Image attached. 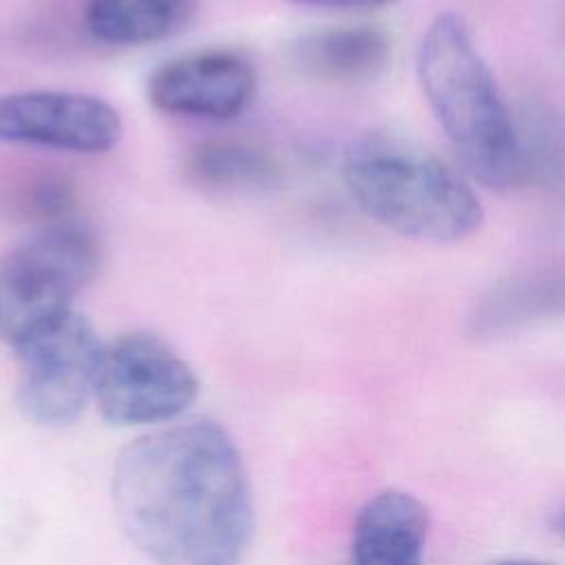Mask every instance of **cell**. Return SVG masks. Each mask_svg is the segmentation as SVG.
Returning a JSON list of instances; mask_svg holds the SVG:
<instances>
[{
    "mask_svg": "<svg viewBox=\"0 0 565 565\" xmlns=\"http://www.w3.org/2000/svg\"><path fill=\"white\" fill-rule=\"evenodd\" d=\"M113 505L154 565H238L254 525L234 439L212 419H185L130 441L115 459Z\"/></svg>",
    "mask_w": 565,
    "mask_h": 565,
    "instance_id": "cell-1",
    "label": "cell"
},
{
    "mask_svg": "<svg viewBox=\"0 0 565 565\" xmlns=\"http://www.w3.org/2000/svg\"><path fill=\"white\" fill-rule=\"evenodd\" d=\"M417 79L472 179L499 192L525 185L514 115L461 15L446 11L428 24Z\"/></svg>",
    "mask_w": 565,
    "mask_h": 565,
    "instance_id": "cell-2",
    "label": "cell"
},
{
    "mask_svg": "<svg viewBox=\"0 0 565 565\" xmlns=\"http://www.w3.org/2000/svg\"><path fill=\"white\" fill-rule=\"evenodd\" d=\"M351 199L375 223L426 243H457L483 223L472 188L444 161L397 137L369 135L344 157Z\"/></svg>",
    "mask_w": 565,
    "mask_h": 565,
    "instance_id": "cell-3",
    "label": "cell"
},
{
    "mask_svg": "<svg viewBox=\"0 0 565 565\" xmlns=\"http://www.w3.org/2000/svg\"><path fill=\"white\" fill-rule=\"evenodd\" d=\"M102 265L99 238L73 216L29 236L0 265V338L11 347L62 320Z\"/></svg>",
    "mask_w": 565,
    "mask_h": 565,
    "instance_id": "cell-4",
    "label": "cell"
},
{
    "mask_svg": "<svg viewBox=\"0 0 565 565\" xmlns=\"http://www.w3.org/2000/svg\"><path fill=\"white\" fill-rule=\"evenodd\" d=\"M196 395V373L157 333L128 331L104 344L95 402L108 424L174 422Z\"/></svg>",
    "mask_w": 565,
    "mask_h": 565,
    "instance_id": "cell-5",
    "label": "cell"
},
{
    "mask_svg": "<svg viewBox=\"0 0 565 565\" xmlns=\"http://www.w3.org/2000/svg\"><path fill=\"white\" fill-rule=\"evenodd\" d=\"M18 406L40 426L75 422L95 397L104 344L77 311L13 347Z\"/></svg>",
    "mask_w": 565,
    "mask_h": 565,
    "instance_id": "cell-6",
    "label": "cell"
},
{
    "mask_svg": "<svg viewBox=\"0 0 565 565\" xmlns=\"http://www.w3.org/2000/svg\"><path fill=\"white\" fill-rule=\"evenodd\" d=\"M124 135L119 113L73 90H20L0 97V141L77 154L113 150Z\"/></svg>",
    "mask_w": 565,
    "mask_h": 565,
    "instance_id": "cell-7",
    "label": "cell"
},
{
    "mask_svg": "<svg viewBox=\"0 0 565 565\" xmlns=\"http://www.w3.org/2000/svg\"><path fill=\"white\" fill-rule=\"evenodd\" d=\"M146 95L166 115L230 121L252 104L256 71L236 51H196L157 66L148 77Z\"/></svg>",
    "mask_w": 565,
    "mask_h": 565,
    "instance_id": "cell-8",
    "label": "cell"
},
{
    "mask_svg": "<svg viewBox=\"0 0 565 565\" xmlns=\"http://www.w3.org/2000/svg\"><path fill=\"white\" fill-rule=\"evenodd\" d=\"M430 512L406 490L386 488L369 497L351 527L353 565H422Z\"/></svg>",
    "mask_w": 565,
    "mask_h": 565,
    "instance_id": "cell-9",
    "label": "cell"
},
{
    "mask_svg": "<svg viewBox=\"0 0 565 565\" xmlns=\"http://www.w3.org/2000/svg\"><path fill=\"white\" fill-rule=\"evenodd\" d=\"M565 311V260L510 274L475 305L468 331L477 340L512 333L525 324Z\"/></svg>",
    "mask_w": 565,
    "mask_h": 565,
    "instance_id": "cell-10",
    "label": "cell"
},
{
    "mask_svg": "<svg viewBox=\"0 0 565 565\" xmlns=\"http://www.w3.org/2000/svg\"><path fill=\"white\" fill-rule=\"evenodd\" d=\"M388 40L373 26H329L302 35L291 57L300 73L329 84H364L388 62Z\"/></svg>",
    "mask_w": 565,
    "mask_h": 565,
    "instance_id": "cell-11",
    "label": "cell"
},
{
    "mask_svg": "<svg viewBox=\"0 0 565 565\" xmlns=\"http://www.w3.org/2000/svg\"><path fill=\"white\" fill-rule=\"evenodd\" d=\"M194 9L196 0H88L84 20L95 40L137 46L179 33Z\"/></svg>",
    "mask_w": 565,
    "mask_h": 565,
    "instance_id": "cell-12",
    "label": "cell"
},
{
    "mask_svg": "<svg viewBox=\"0 0 565 565\" xmlns=\"http://www.w3.org/2000/svg\"><path fill=\"white\" fill-rule=\"evenodd\" d=\"M190 183L212 192L260 190L274 185L278 166L274 159L238 141H203L185 154L183 163Z\"/></svg>",
    "mask_w": 565,
    "mask_h": 565,
    "instance_id": "cell-13",
    "label": "cell"
},
{
    "mask_svg": "<svg viewBox=\"0 0 565 565\" xmlns=\"http://www.w3.org/2000/svg\"><path fill=\"white\" fill-rule=\"evenodd\" d=\"M525 183H565V121L545 108L514 117Z\"/></svg>",
    "mask_w": 565,
    "mask_h": 565,
    "instance_id": "cell-14",
    "label": "cell"
},
{
    "mask_svg": "<svg viewBox=\"0 0 565 565\" xmlns=\"http://www.w3.org/2000/svg\"><path fill=\"white\" fill-rule=\"evenodd\" d=\"M298 7H316V9H377L393 4L397 0H287Z\"/></svg>",
    "mask_w": 565,
    "mask_h": 565,
    "instance_id": "cell-15",
    "label": "cell"
},
{
    "mask_svg": "<svg viewBox=\"0 0 565 565\" xmlns=\"http://www.w3.org/2000/svg\"><path fill=\"white\" fill-rule=\"evenodd\" d=\"M490 565H554V563H543V561H530V558H505V561H497Z\"/></svg>",
    "mask_w": 565,
    "mask_h": 565,
    "instance_id": "cell-16",
    "label": "cell"
},
{
    "mask_svg": "<svg viewBox=\"0 0 565 565\" xmlns=\"http://www.w3.org/2000/svg\"><path fill=\"white\" fill-rule=\"evenodd\" d=\"M558 527H561V530H565V512L561 514V523H558Z\"/></svg>",
    "mask_w": 565,
    "mask_h": 565,
    "instance_id": "cell-17",
    "label": "cell"
}]
</instances>
